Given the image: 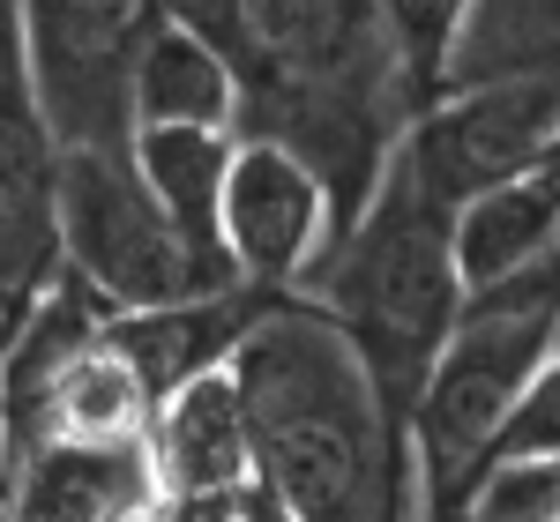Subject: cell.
I'll list each match as a JSON object with an SVG mask.
<instances>
[{
  "mask_svg": "<svg viewBox=\"0 0 560 522\" xmlns=\"http://www.w3.org/2000/svg\"><path fill=\"white\" fill-rule=\"evenodd\" d=\"M0 522H15V448H8V418H0Z\"/></svg>",
  "mask_w": 560,
  "mask_h": 522,
  "instance_id": "cell-19",
  "label": "cell"
},
{
  "mask_svg": "<svg viewBox=\"0 0 560 522\" xmlns=\"http://www.w3.org/2000/svg\"><path fill=\"white\" fill-rule=\"evenodd\" d=\"M300 292L345 329L388 426L419 448V403L471 299L464 261H456V210L396 157L366 217L351 224V239L306 269Z\"/></svg>",
  "mask_w": 560,
  "mask_h": 522,
  "instance_id": "cell-3",
  "label": "cell"
},
{
  "mask_svg": "<svg viewBox=\"0 0 560 522\" xmlns=\"http://www.w3.org/2000/svg\"><path fill=\"white\" fill-rule=\"evenodd\" d=\"M232 128H135V165L158 187L165 217L187 254V292H232L247 284L240 254L224 239V179H232Z\"/></svg>",
  "mask_w": 560,
  "mask_h": 522,
  "instance_id": "cell-11",
  "label": "cell"
},
{
  "mask_svg": "<svg viewBox=\"0 0 560 522\" xmlns=\"http://www.w3.org/2000/svg\"><path fill=\"white\" fill-rule=\"evenodd\" d=\"M560 351V239L478 284L419 403V522H471L501 434Z\"/></svg>",
  "mask_w": 560,
  "mask_h": 522,
  "instance_id": "cell-4",
  "label": "cell"
},
{
  "mask_svg": "<svg viewBox=\"0 0 560 522\" xmlns=\"http://www.w3.org/2000/svg\"><path fill=\"white\" fill-rule=\"evenodd\" d=\"M150 463H158L165 500H217V493H240L255 478V426H247V395L232 381V366L187 381L158 411Z\"/></svg>",
  "mask_w": 560,
  "mask_h": 522,
  "instance_id": "cell-13",
  "label": "cell"
},
{
  "mask_svg": "<svg viewBox=\"0 0 560 522\" xmlns=\"http://www.w3.org/2000/svg\"><path fill=\"white\" fill-rule=\"evenodd\" d=\"M158 31V0H23L31 75L60 150H135V83Z\"/></svg>",
  "mask_w": 560,
  "mask_h": 522,
  "instance_id": "cell-5",
  "label": "cell"
},
{
  "mask_svg": "<svg viewBox=\"0 0 560 522\" xmlns=\"http://www.w3.org/2000/svg\"><path fill=\"white\" fill-rule=\"evenodd\" d=\"M478 0H382L388 38H396V68H404V97H411V120L448 97V75H456V52H464V31H471Z\"/></svg>",
  "mask_w": 560,
  "mask_h": 522,
  "instance_id": "cell-18",
  "label": "cell"
},
{
  "mask_svg": "<svg viewBox=\"0 0 560 522\" xmlns=\"http://www.w3.org/2000/svg\"><path fill=\"white\" fill-rule=\"evenodd\" d=\"M240 134H269L314 165L329 187V247H345L411 134L382 0H240Z\"/></svg>",
  "mask_w": 560,
  "mask_h": 522,
  "instance_id": "cell-2",
  "label": "cell"
},
{
  "mask_svg": "<svg viewBox=\"0 0 560 522\" xmlns=\"http://www.w3.org/2000/svg\"><path fill=\"white\" fill-rule=\"evenodd\" d=\"M60 261L120 313L195 299L179 232L135 150H60Z\"/></svg>",
  "mask_w": 560,
  "mask_h": 522,
  "instance_id": "cell-6",
  "label": "cell"
},
{
  "mask_svg": "<svg viewBox=\"0 0 560 522\" xmlns=\"http://www.w3.org/2000/svg\"><path fill=\"white\" fill-rule=\"evenodd\" d=\"M60 276V134L45 120L23 0H0V351Z\"/></svg>",
  "mask_w": 560,
  "mask_h": 522,
  "instance_id": "cell-7",
  "label": "cell"
},
{
  "mask_svg": "<svg viewBox=\"0 0 560 522\" xmlns=\"http://www.w3.org/2000/svg\"><path fill=\"white\" fill-rule=\"evenodd\" d=\"M255 426V478L292 522H419V448L388 426L359 351L292 292L232 358Z\"/></svg>",
  "mask_w": 560,
  "mask_h": 522,
  "instance_id": "cell-1",
  "label": "cell"
},
{
  "mask_svg": "<svg viewBox=\"0 0 560 522\" xmlns=\"http://www.w3.org/2000/svg\"><path fill=\"white\" fill-rule=\"evenodd\" d=\"M553 239H560V179L546 165L523 179H501V187H486L456 210V261H464L471 292L523 269L530 254H546Z\"/></svg>",
  "mask_w": 560,
  "mask_h": 522,
  "instance_id": "cell-14",
  "label": "cell"
},
{
  "mask_svg": "<svg viewBox=\"0 0 560 522\" xmlns=\"http://www.w3.org/2000/svg\"><path fill=\"white\" fill-rule=\"evenodd\" d=\"M493 75H560V0H478L448 90Z\"/></svg>",
  "mask_w": 560,
  "mask_h": 522,
  "instance_id": "cell-17",
  "label": "cell"
},
{
  "mask_svg": "<svg viewBox=\"0 0 560 522\" xmlns=\"http://www.w3.org/2000/svg\"><path fill=\"white\" fill-rule=\"evenodd\" d=\"M158 500L150 440H45L15 463V522H150Z\"/></svg>",
  "mask_w": 560,
  "mask_h": 522,
  "instance_id": "cell-12",
  "label": "cell"
},
{
  "mask_svg": "<svg viewBox=\"0 0 560 522\" xmlns=\"http://www.w3.org/2000/svg\"><path fill=\"white\" fill-rule=\"evenodd\" d=\"M300 284H232V292H195V299H173V306H135V313H113L105 321V336L128 351V366L142 373V389L158 395V411H165L187 381L232 366L240 344Z\"/></svg>",
  "mask_w": 560,
  "mask_h": 522,
  "instance_id": "cell-10",
  "label": "cell"
},
{
  "mask_svg": "<svg viewBox=\"0 0 560 522\" xmlns=\"http://www.w3.org/2000/svg\"><path fill=\"white\" fill-rule=\"evenodd\" d=\"M553 142H560V75H493V83H456L441 105H427L396 157L448 210H464L486 187L538 173L553 157Z\"/></svg>",
  "mask_w": 560,
  "mask_h": 522,
  "instance_id": "cell-8",
  "label": "cell"
},
{
  "mask_svg": "<svg viewBox=\"0 0 560 522\" xmlns=\"http://www.w3.org/2000/svg\"><path fill=\"white\" fill-rule=\"evenodd\" d=\"M150 426H158V395L142 389L128 351L113 344V336H97L60 373V389H52V434L45 440H150Z\"/></svg>",
  "mask_w": 560,
  "mask_h": 522,
  "instance_id": "cell-16",
  "label": "cell"
},
{
  "mask_svg": "<svg viewBox=\"0 0 560 522\" xmlns=\"http://www.w3.org/2000/svg\"><path fill=\"white\" fill-rule=\"evenodd\" d=\"M224 239L247 284H300L329 247V187L269 134H240L224 179Z\"/></svg>",
  "mask_w": 560,
  "mask_h": 522,
  "instance_id": "cell-9",
  "label": "cell"
},
{
  "mask_svg": "<svg viewBox=\"0 0 560 522\" xmlns=\"http://www.w3.org/2000/svg\"><path fill=\"white\" fill-rule=\"evenodd\" d=\"M135 128H232L240 134V75L210 38L165 23L150 38L135 83Z\"/></svg>",
  "mask_w": 560,
  "mask_h": 522,
  "instance_id": "cell-15",
  "label": "cell"
}]
</instances>
